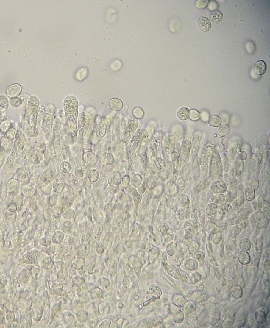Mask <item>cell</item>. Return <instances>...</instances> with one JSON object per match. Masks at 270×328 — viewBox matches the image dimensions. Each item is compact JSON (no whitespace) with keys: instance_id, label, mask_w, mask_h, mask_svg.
Segmentation results:
<instances>
[{"instance_id":"3","label":"cell","mask_w":270,"mask_h":328,"mask_svg":"<svg viewBox=\"0 0 270 328\" xmlns=\"http://www.w3.org/2000/svg\"><path fill=\"white\" fill-rule=\"evenodd\" d=\"M21 90H22L21 87L18 84L12 85L7 88V94L10 97V96L11 95L12 93H13L11 97H15L20 93Z\"/></svg>"},{"instance_id":"5","label":"cell","mask_w":270,"mask_h":328,"mask_svg":"<svg viewBox=\"0 0 270 328\" xmlns=\"http://www.w3.org/2000/svg\"><path fill=\"white\" fill-rule=\"evenodd\" d=\"M223 15L221 12L219 10H214L211 13L210 19L213 23L217 24L222 21Z\"/></svg>"},{"instance_id":"12","label":"cell","mask_w":270,"mask_h":328,"mask_svg":"<svg viewBox=\"0 0 270 328\" xmlns=\"http://www.w3.org/2000/svg\"><path fill=\"white\" fill-rule=\"evenodd\" d=\"M206 250L208 252V254L210 257H213V249L212 245L210 244H208L206 246Z\"/></svg>"},{"instance_id":"11","label":"cell","mask_w":270,"mask_h":328,"mask_svg":"<svg viewBox=\"0 0 270 328\" xmlns=\"http://www.w3.org/2000/svg\"><path fill=\"white\" fill-rule=\"evenodd\" d=\"M221 238H222L221 234L220 233H216L214 236V242L215 243L217 244V243H219V241L221 240Z\"/></svg>"},{"instance_id":"7","label":"cell","mask_w":270,"mask_h":328,"mask_svg":"<svg viewBox=\"0 0 270 328\" xmlns=\"http://www.w3.org/2000/svg\"><path fill=\"white\" fill-rule=\"evenodd\" d=\"M221 123V119L217 115H211L208 119V123L212 127H218Z\"/></svg>"},{"instance_id":"4","label":"cell","mask_w":270,"mask_h":328,"mask_svg":"<svg viewBox=\"0 0 270 328\" xmlns=\"http://www.w3.org/2000/svg\"><path fill=\"white\" fill-rule=\"evenodd\" d=\"M190 110L187 107L180 108L177 112V117L182 121L187 120L189 117Z\"/></svg>"},{"instance_id":"9","label":"cell","mask_w":270,"mask_h":328,"mask_svg":"<svg viewBox=\"0 0 270 328\" xmlns=\"http://www.w3.org/2000/svg\"><path fill=\"white\" fill-rule=\"evenodd\" d=\"M189 118L194 121H198L201 119L200 113L195 109L191 110L189 113Z\"/></svg>"},{"instance_id":"2","label":"cell","mask_w":270,"mask_h":328,"mask_svg":"<svg viewBox=\"0 0 270 328\" xmlns=\"http://www.w3.org/2000/svg\"><path fill=\"white\" fill-rule=\"evenodd\" d=\"M199 29L203 32H208L211 29L212 24L209 19L205 17H201L197 23Z\"/></svg>"},{"instance_id":"8","label":"cell","mask_w":270,"mask_h":328,"mask_svg":"<svg viewBox=\"0 0 270 328\" xmlns=\"http://www.w3.org/2000/svg\"><path fill=\"white\" fill-rule=\"evenodd\" d=\"M251 246V242L249 239L243 238L240 243V247L242 251H247Z\"/></svg>"},{"instance_id":"1","label":"cell","mask_w":270,"mask_h":328,"mask_svg":"<svg viewBox=\"0 0 270 328\" xmlns=\"http://www.w3.org/2000/svg\"><path fill=\"white\" fill-rule=\"evenodd\" d=\"M267 65L266 62L263 60H259L257 61L254 65L253 70L255 74L258 76H262L266 71Z\"/></svg>"},{"instance_id":"10","label":"cell","mask_w":270,"mask_h":328,"mask_svg":"<svg viewBox=\"0 0 270 328\" xmlns=\"http://www.w3.org/2000/svg\"><path fill=\"white\" fill-rule=\"evenodd\" d=\"M210 2V1H197L196 5L199 9H203L206 7H207V5Z\"/></svg>"},{"instance_id":"6","label":"cell","mask_w":270,"mask_h":328,"mask_svg":"<svg viewBox=\"0 0 270 328\" xmlns=\"http://www.w3.org/2000/svg\"><path fill=\"white\" fill-rule=\"evenodd\" d=\"M238 259L241 263L246 265L249 263L251 257L249 254L245 251H241L238 253Z\"/></svg>"},{"instance_id":"13","label":"cell","mask_w":270,"mask_h":328,"mask_svg":"<svg viewBox=\"0 0 270 328\" xmlns=\"http://www.w3.org/2000/svg\"><path fill=\"white\" fill-rule=\"evenodd\" d=\"M200 253H201V252H197V253L196 254V258L199 259V260H200V259L203 260L204 257V255L203 254V255H201Z\"/></svg>"}]
</instances>
